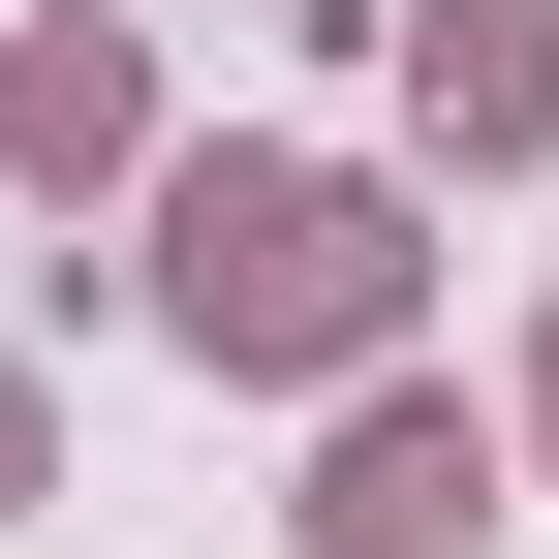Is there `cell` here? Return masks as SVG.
Returning a JSON list of instances; mask_svg holds the SVG:
<instances>
[{
    "instance_id": "cell-2",
    "label": "cell",
    "mask_w": 559,
    "mask_h": 559,
    "mask_svg": "<svg viewBox=\"0 0 559 559\" xmlns=\"http://www.w3.org/2000/svg\"><path fill=\"white\" fill-rule=\"evenodd\" d=\"M0 466H32V404H0Z\"/></svg>"
},
{
    "instance_id": "cell-1",
    "label": "cell",
    "mask_w": 559,
    "mask_h": 559,
    "mask_svg": "<svg viewBox=\"0 0 559 559\" xmlns=\"http://www.w3.org/2000/svg\"><path fill=\"white\" fill-rule=\"evenodd\" d=\"M187 311H249V342H342V311H373V218H342V187H218V218H187Z\"/></svg>"
}]
</instances>
